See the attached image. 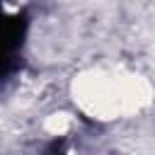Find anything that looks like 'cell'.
Masks as SVG:
<instances>
[{
    "label": "cell",
    "instance_id": "6da1fadb",
    "mask_svg": "<svg viewBox=\"0 0 155 155\" xmlns=\"http://www.w3.org/2000/svg\"><path fill=\"white\" fill-rule=\"evenodd\" d=\"M24 36V19L19 15H7L0 7V78L7 75L15 65Z\"/></svg>",
    "mask_w": 155,
    "mask_h": 155
},
{
    "label": "cell",
    "instance_id": "7a4b0ae2",
    "mask_svg": "<svg viewBox=\"0 0 155 155\" xmlns=\"http://www.w3.org/2000/svg\"><path fill=\"white\" fill-rule=\"evenodd\" d=\"M46 155H65V150H63V143H51V148L46 150Z\"/></svg>",
    "mask_w": 155,
    "mask_h": 155
}]
</instances>
